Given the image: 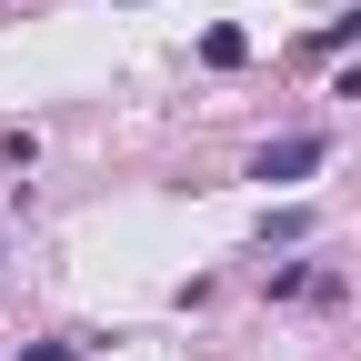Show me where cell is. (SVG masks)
Returning <instances> with one entry per match:
<instances>
[{
	"mask_svg": "<svg viewBox=\"0 0 361 361\" xmlns=\"http://www.w3.org/2000/svg\"><path fill=\"white\" fill-rule=\"evenodd\" d=\"M322 161H331L322 130H281V141H261V151H251V180H261V191H271V180H311Z\"/></svg>",
	"mask_w": 361,
	"mask_h": 361,
	"instance_id": "obj_1",
	"label": "cell"
},
{
	"mask_svg": "<svg viewBox=\"0 0 361 361\" xmlns=\"http://www.w3.org/2000/svg\"><path fill=\"white\" fill-rule=\"evenodd\" d=\"M301 241H311V211H271L261 221V251H301Z\"/></svg>",
	"mask_w": 361,
	"mask_h": 361,
	"instance_id": "obj_2",
	"label": "cell"
},
{
	"mask_svg": "<svg viewBox=\"0 0 361 361\" xmlns=\"http://www.w3.org/2000/svg\"><path fill=\"white\" fill-rule=\"evenodd\" d=\"M201 61H211V71H241V61H251V40H241V30H211V40H201Z\"/></svg>",
	"mask_w": 361,
	"mask_h": 361,
	"instance_id": "obj_3",
	"label": "cell"
},
{
	"mask_svg": "<svg viewBox=\"0 0 361 361\" xmlns=\"http://www.w3.org/2000/svg\"><path fill=\"white\" fill-rule=\"evenodd\" d=\"M20 361H80V351H71V341H30Z\"/></svg>",
	"mask_w": 361,
	"mask_h": 361,
	"instance_id": "obj_4",
	"label": "cell"
}]
</instances>
